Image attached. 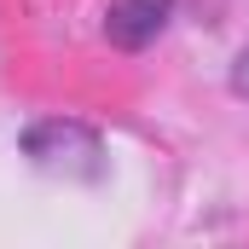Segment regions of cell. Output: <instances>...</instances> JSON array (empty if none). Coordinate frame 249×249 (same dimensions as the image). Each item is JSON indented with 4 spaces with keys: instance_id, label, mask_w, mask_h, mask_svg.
Instances as JSON below:
<instances>
[{
    "instance_id": "cell-3",
    "label": "cell",
    "mask_w": 249,
    "mask_h": 249,
    "mask_svg": "<svg viewBox=\"0 0 249 249\" xmlns=\"http://www.w3.org/2000/svg\"><path fill=\"white\" fill-rule=\"evenodd\" d=\"M232 93H238V99H249V41L238 47V58H232Z\"/></svg>"
},
{
    "instance_id": "cell-2",
    "label": "cell",
    "mask_w": 249,
    "mask_h": 249,
    "mask_svg": "<svg viewBox=\"0 0 249 249\" xmlns=\"http://www.w3.org/2000/svg\"><path fill=\"white\" fill-rule=\"evenodd\" d=\"M168 18H174V0H110L105 41L122 47V53H139V47H151L168 29Z\"/></svg>"
},
{
    "instance_id": "cell-1",
    "label": "cell",
    "mask_w": 249,
    "mask_h": 249,
    "mask_svg": "<svg viewBox=\"0 0 249 249\" xmlns=\"http://www.w3.org/2000/svg\"><path fill=\"white\" fill-rule=\"evenodd\" d=\"M23 157L47 174H70V180H99L105 168V145L87 122H35L23 133Z\"/></svg>"
}]
</instances>
